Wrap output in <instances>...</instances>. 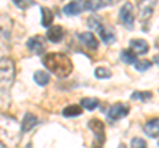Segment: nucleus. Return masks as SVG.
<instances>
[{"label": "nucleus", "mask_w": 159, "mask_h": 148, "mask_svg": "<svg viewBox=\"0 0 159 148\" xmlns=\"http://www.w3.org/2000/svg\"><path fill=\"white\" fill-rule=\"evenodd\" d=\"M53 21V12L49 8L43 7L41 8V25L44 28L51 27V24Z\"/></svg>", "instance_id": "16"}, {"label": "nucleus", "mask_w": 159, "mask_h": 148, "mask_svg": "<svg viewBox=\"0 0 159 148\" xmlns=\"http://www.w3.org/2000/svg\"><path fill=\"white\" fill-rule=\"evenodd\" d=\"M43 65L60 78H65L73 70V63L64 53H48L43 57Z\"/></svg>", "instance_id": "1"}, {"label": "nucleus", "mask_w": 159, "mask_h": 148, "mask_svg": "<svg viewBox=\"0 0 159 148\" xmlns=\"http://www.w3.org/2000/svg\"><path fill=\"white\" fill-rule=\"evenodd\" d=\"M155 46L159 49V38H158V40H157V42H155Z\"/></svg>", "instance_id": "28"}, {"label": "nucleus", "mask_w": 159, "mask_h": 148, "mask_svg": "<svg viewBox=\"0 0 159 148\" xmlns=\"http://www.w3.org/2000/svg\"><path fill=\"white\" fill-rule=\"evenodd\" d=\"M107 2L110 3V4H117V3L119 2V0H107Z\"/></svg>", "instance_id": "27"}, {"label": "nucleus", "mask_w": 159, "mask_h": 148, "mask_svg": "<svg viewBox=\"0 0 159 148\" xmlns=\"http://www.w3.org/2000/svg\"><path fill=\"white\" fill-rule=\"evenodd\" d=\"M130 98L134 99V101L146 102V101H150L152 98V93L151 91H134L133 94L130 95Z\"/></svg>", "instance_id": "20"}, {"label": "nucleus", "mask_w": 159, "mask_h": 148, "mask_svg": "<svg viewBox=\"0 0 159 148\" xmlns=\"http://www.w3.org/2000/svg\"><path fill=\"white\" fill-rule=\"evenodd\" d=\"M148 48L150 46H148V44L145 40H139V38H137V40L130 41V49H133L137 54H146L148 52Z\"/></svg>", "instance_id": "12"}, {"label": "nucleus", "mask_w": 159, "mask_h": 148, "mask_svg": "<svg viewBox=\"0 0 159 148\" xmlns=\"http://www.w3.org/2000/svg\"><path fill=\"white\" fill-rule=\"evenodd\" d=\"M119 20H121L122 25L125 28L130 29V31L134 28V13H133V6L130 3H126L121 8V11H119Z\"/></svg>", "instance_id": "6"}, {"label": "nucleus", "mask_w": 159, "mask_h": 148, "mask_svg": "<svg viewBox=\"0 0 159 148\" xmlns=\"http://www.w3.org/2000/svg\"><path fill=\"white\" fill-rule=\"evenodd\" d=\"M77 38L81 41L88 49L96 50L98 48V40L92 32H84V33H77Z\"/></svg>", "instance_id": "9"}, {"label": "nucleus", "mask_w": 159, "mask_h": 148, "mask_svg": "<svg viewBox=\"0 0 159 148\" xmlns=\"http://www.w3.org/2000/svg\"><path fill=\"white\" fill-rule=\"evenodd\" d=\"M102 7H105L103 0H88L85 3V9H88V11H98Z\"/></svg>", "instance_id": "21"}, {"label": "nucleus", "mask_w": 159, "mask_h": 148, "mask_svg": "<svg viewBox=\"0 0 159 148\" xmlns=\"http://www.w3.org/2000/svg\"><path fill=\"white\" fill-rule=\"evenodd\" d=\"M155 4H157V0H138V12H139V19H141L142 24L147 23L148 19L151 17Z\"/></svg>", "instance_id": "5"}, {"label": "nucleus", "mask_w": 159, "mask_h": 148, "mask_svg": "<svg viewBox=\"0 0 159 148\" xmlns=\"http://www.w3.org/2000/svg\"><path fill=\"white\" fill-rule=\"evenodd\" d=\"M99 105V101L97 98H82L81 99V106L88 111H93L96 110Z\"/></svg>", "instance_id": "18"}, {"label": "nucleus", "mask_w": 159, "mask_h": 148, "mask_svg": "<svg viewBox=\"0 0 159 148\" xmlns=\"http://www.w3.org/2000/svg\"><path fill=\"white\" fill-rule=\"evenodd\" d=\"M37 123H39V119H37L36 115H33V114H27L25 116H24L23 123H21V132H28V131H31L32 128L37 124Z\"/></svg>", "instance_id": "13"}, {"label": "nucleus", "mask_w": 159, "mask_h": 148, "mask_svg": "<svg viewBox=\"0 0 159 148\" xmlns=\"http://www.w3.org/2000/svg\"><path fill=\"white\" fill-rule=\"evenodd\" d=\"M88 25L94 31H97L98 34L101 36V40L105 44H113L116 41V34H114V31L111 28H109L106 25H103L101 19H98L97 16H92L88 19Z\"/></svg>", "instance_id": "2"}, {"label": "nucleus", "mask_w": 159, "mask_h": 148, "mask_svg": "<svg viewBox=\"0 0 159 148\" xmlns=\"http://www.w3.org/2000/svg\"><path fill=\"white\" fill-rule=\"evenodd\" d=\"M89 128L94 134V146H102L105 143V126L99 119H92L89 122Z\"/></svg>", "instance_id": "4"}, {"label": "nucleus", "mask_w": 159, "mask_h": 148, "mask_svg": "<svg viewBox=\"0 0 159 148\" xmlns=\"http://www.w3.org/2000/svg\"><path fill=\"white\" fill-rule=\"evenodd\" d=\"M33 80H34V82H36L39 86H45L47 83L49 82V74L45 73V72L37 70L36 73L33 74Z\"/></svg>", "instance_id": "19"}, {"label": "nucleus", "mask_w": 159, "mask_h": 148, "mask_svg": "<svg viewBox=\"0 0 159 148\" xmlns=\"http://www.w3.org/2000/svg\"><path fill=\"white\" fill-rule=\"evenodd\" d=\"M81 11H82L81 4L77 2H72V3H69L68 6L64 7V13L68 15V16H76V15L81 13Z\"/></svg>", "instance_id": "17"}, {"label": "nucleus", "mask_w": 159, "mask_h": 148, "mask_svg": "<svg viewBox=\"0 0 159 148\" xmlns=\"http://www.w3.org/2000/svg\"><path fill=\"white\" fill-rule=\"evenodd\" d=\"M134 66H135V69L138 72H145L147 69L151 67V62L148 60H141V61H137L134 63Z\"/></svg>", "instance_id": "23"}, {"label": "nucleus", "mask_w": 159, "mask_h": 148, "mask_svg": "<svg viewBox=\"0 0 159 148\" xmlns=\"http://www.w3.org/2000/svg\"><path fill=\"white\" fill-rule=\"evenodd\" d=\"M147 146V143L141 139V137H134L131 140V147H135V148H145Z\"/></svg>", "instance_id": "24"}, {"label": "nucleus", "mask_w": 159, "mask_h": 148, "mask_svg": "<svg viewBox=\"0 0 159 148\" xmlns=\"http://www.w3.org/2000/svg\"><path fill=\"white\" fill-rule=\"evenodd\" d=\"M143 132L150 137H158L159 136V118L150 119L145 126H143Z\"/></svg>", "instance_id": "11"}, {"label": "nucleus", "mask_w": 159, "mask_h": 148, "mask_svg": "<svg viewBox=\"0 0 159 148\" xmlns=\"http://www.w3.org/2000/svg\"><path fill=\"white\" fill-rule=\"evenodd\" d=\"M27 48L34 54H43L47 50V41L43 36H33L27 41Z\"/></svg>", "instance_id": "8"}, {"label": "nucleus", "mask_w": 159, "mask_h": 148, "mask_svg": "<svg viewBox=\"0 0 159 148\" xmlns=\"http://www.w3.org/2000/svg\"><path fill=\"white\" fill-rule=\"evenodd\" d=\"M94 76L98 80H106V78L111 77V72L107 67H97L96 72H94Z\"/></svg>", "instance_id": "22"}, {"label": "nucleus", "mask_w": 159, "mask_h": 148, "mask_svg": "<svg viewBox=\"0 0 159 148\" xmlns=\"http://www.w3.org/2000/svg\"><path fill=\"white\" fill-rule=\"evenodd\" d=\"M152 61L157 63V65L159 66V54H157V56H154V58H152Z\"/></svg>", "instance_id": "25"}, {"label": "nucleus", "mask_w": 159, "mask_h": 148, "mask_svg": "<svg viewBox=\"0 0 159 148\" xmlns=\"http://www.w3.org/2000/svg\"><path fill=\"white\" fill-rule=\"evenodd\" d=\"M15 74H16V67L11 58L3 57L2 58V91L7 87V90L13 83Z\"/></svg>", "instance_id": "3"}, {"label": "nucleus", "mask_w": 159, "mask_h": 148, "mask_svg": "<svg viewBox=\"0 0 159 148\" xmlns=\"http://www.w3.org/2000/svg\"><path fill=\"white\" fill-rule=\"evenodd\" d=\"M64 34H65V32H64V28L61 25H53L47 31V37L49 41H52L54 44H57L62 40Z\"/></svg>", "instance_id": "10"}, {"label": "nucleus", "mask_w": 159, "mask_h": 148, "mask_svg": "<svg viewBox=\"0 0 159 148\" xmlns=\"http://www.w3.org/2000/svg\"><path fill=\"white\" fill-rule=\"evenodd\" d=\"M129 111H130V106L126 105V103H121L118 102L116 105H113L110 107V110L107 112V118L110 120H118V119H122V118H125Z\"/></svg>", "instance_id": "7"}, {"label": "nucleus", "mask_w": 159, "mask_h": 148, "mask_svg": "<svg viewBox=\"0 0 159 148\" xmlns=\"http://www.w3.org/2000/svg\"><path fill=\"white\" fill-rule=\"evenodd\" d=\"M82 114V106L78 105H69L62 110V115L66 118H74Z\"/></svg>", "instance_id": "14"}, {"label": "nucleus", "mask_w": 159, "mask_h": 148, "mask_svg": "<svg viewBox=\"0 0 159 148\" xmlns=\"http://www.w3.org/2000/svg\"><path fill=\"white\" fill-rule=\"evenodd\" d=\"M121 60L122 62L127 63V65H130V63H135L137 62V53L133 50V49H125V50L121 52Z\"/></svg>", "instance_id": "15"}, {"label": "nucleus", "mask_w": 159, "mask_h": 148, "mask_svg": "<svg viewBox=\"0 0 159 148\" xmlns=\"http://www.w3.org/2000/svg\"><path fill=\"white\" fill-rule=\"evenodd\" d=\"M12 2H13V3H16L19 7H21V4H23V2H24V0H12Z\"/></svg>", "instance_id": "26"}]
</instances>
